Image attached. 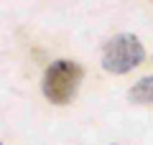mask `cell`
Instances as JSON below:
<instances>
[{"instance_id":"cell-1","label":"cell","mask_w":153,"mask_h":145,"mask_svg":"<svg viewBox=\"0 0 153 145\" xmlns=\"http://www.w3.org/2000/svg\"><path fill=\"white\" fill-rule=\"evenodd\" d=\"M82 66L76 61L69 59H59L44 71V81H41V89L44 97L51 104H69L76 97V89L82 84Z\"/></svg>"},{"instance_id":"cell-2","label":"cell","mask_w":153,"mask_h":145,"mask_svg":"<svg viewBox=\"0 0 153 145\" xmlns=\"http://www.w3.org/2000/svg\"><path fill=\"white\" fill-rule=\"evenodd\" d=\"M146 59V48L133 33L112 36L102 48V69L110 74H128Z\"/></svg>"},{"instance_id":"cell-3","label":"cell","mask_w":153,"mask_h":145,"mask_svg":"<svg viewBox=\"0 0 153 145\" xmlns=\"http://www.w3.org/2000/svg\"><path fill=\"white\" fill-rule=\"evenodd\" d=\"M128 99H130L133 104L151 107L153 104V76H143L138 84H133V89L128 92Z\"/></svg>"},{"instance_id":"cell-4","label":"cell","mask_w":153,"mask_h":145,"mask_svg":"<svg viewBox=\"0 0 153 145\" xmlns=\"http://www.w3.org/2000/svg\"><path fill=\"white\" fill-rule=\"evenodd\" d=\"M0 145H3V143H0Z\"/></svg>"}]
</instances>
